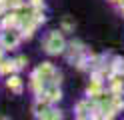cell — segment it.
Listing matches in <instances>:
<instances>
[{
    "instance_id": "obj_1",
    "label": "cell",
    "mask_w": 124,
    "mask_h": 120,
    "mask_svg": "<svg viewBox=\"0 0 124 120\" xmlns=\"http://www.w3.org/2000/svg\"><path fill=\"white\" fill-rule=\"evenodd\" d=\"M62 46H64V42H62V38L56 34V32H54V34H50L48 42H46V48H48V52H50V54H56V52L62 50Z\"/></svg>"
},
{
    "instance_id": "obj_2",
    "label": "cell",
    "mask_w": 124,
    "mask_h": 120,
    "mask_svg": "<svg viewBox=\"0 0 124 120\" xmlns=\"http://www.w3.org/2000/svg\"><path fill=\"white\" fill-rule=\"evenodd\" d=\"M16 42H18V38H16V34H14V32L4 34V44H6V46H16Z\"/></svg>"
},
{
    "instance_id": "obj_3",
    "label": "cell",
    "mask_w": 124,
    "mask_h": 120,
    "mask_svg": "<svg viewBox=\"0 0 124 120\" xmlns=\"http://www.w3.org/2000/svg\"><path fill=\"white\" fill-rule=\"evenodd\" d=\"M8 86H12V88H16V90H18V88H20L18 78H10V80H8Z\"/></svg>"
}]
</instances>
